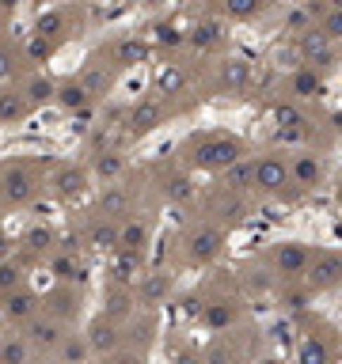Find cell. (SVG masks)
Here are the masks:
<instances>
[{"label": "cell", "mask_w": 342, "mask_h": 364, "mask_svg": "<svg viewBox=\"0 0 342 364\" xmlns=\"http://www.w3.org/2000/svg\"><path fill=\"white\" fill-rule=\"evenodd\" d=\"M236 160H239V141H232V137H209L194 152V163L206 167V171H225Z\"/></svg>", "instance_id": "6da1fadb"}, {"label": "cell", "mask_w": 342, "mask_h": 364, "mask_svg": "<svg viewBox=\"0 0 342 364\" xmlns=\"http://www.w3.org/2000/svg\"><path fill=\"white\" fill-rule=\"evenodd\" d=\"M34 171L31 167H23V163H12V167H4L0 171V198H4L8 205H27L34 198Z\"/></svg>", "instance_id": "7a4b0ae2"}, {"label": "cell", "mask_w": 342, "mask_h": 364, "mask_svg": "<svg viewBox=\"0 0 342 364\" xmlns=\"http://www.w3.org/2000/svg\"><path fill=\"white\" fill-rule=\"evenodd\" d=\"M285 179H289V167H285V160H278V156H263V160H255V186L258 190H282Z\"/></svg>", "instance_id": "3957f363"}, {"label": "cell", "mask_w": 342, "mask_h": 364, "mask_svg": "<svg viewBox=\"0 0 342 364\" xmlns=\"http://www.w3.org/2000/svg\"><path fill=\"white\" fill-rule=\"evenodd\" d=\"M34 307H39L34 292L12 288V292H4V304H0V311H4V319H12V323H27V319H34Z\"/></svg>", "instance_id": "277c9868"}, {"label": "cell", "mask_w": 342, "mask_h": 364, "mask_svg": "<svg viewBox=\"0 0 342 364\" xmlns=\"http://www.w3.org/2000/svg\"><path fill=\"white\" fill-rule=\"evenodd\" d=\"M88 190V171L84 167H61L58 175H53V194L65 201H72V198H80V194Z\"/></svg>", "instance_id": "5b68a950"}, {"label": "cell", "mask_w": 342, "mask_h": 364, "mask_svg": "<svg viewBox=\"0 0 342 364\" xmlns=\"http://www.w3.org/2000/svg\"><path fill=\"white\" fill-rule=\"evenodd\" d=\"M160 121H164V107L156 99H145V102H137L133 114H129V129H133V133H152Z\"/></svg>", "instance_id": "8992f818"}, {"label": "cell", "mask_w": 342, "mask_h": 364, "mask_svg": "<svg viewBox=\"0 0 342 364\" xmlns=\"http://www.w3.org/2000/svg\"><path fill=\"white\" fill-rule=\"evenodd\" d=\"M61 338L65 334H61V326L53 319H42V323L34 319L31 326H27V342H31L34 349H53V345H61Z\"/></svg>", "instance_id": "52a82bcc"}, {"label": "cell", "mask_w": 342, "mask_h": 364, "mask_svg": "<svg viewBox=\"0 0 342 364\" xmlns=\"http://www.w3.org/2000/svg\"><path fill=\"white\" fill-rule=\"evenodd\" d=\"M217 250H221V231L202 228V231H194V236H190V258H194V262H209Z\"/></svg>", "instance_id": "ba28073f"}, {"label": "cell", "mask_w": 342, "mask_h": 364, "mask_svg": "<svg viewBox=\"0 0 342 364\" xmlns=\"http://www.w3.org/2000/svg\"><path fill=\"white\" fill-rule=\"evenodd\" d=\"M27 110H31V99L27 95H20V91H0V126L23 121Z\"/></svg>", "instance_id": "9c48e42d"}, {"label": "cell", "mask_w": 342, "mask_h": 364, "mask_svg": "<svg viewBox=\"0 0 342 364\" xmlns=\"http://www.w3.org/2000/svg\"><path fill=\"white\" fill-rule=\"evenodd\" d=\"M342 277V258L338 255H320L316 262H312V281L316 285H335Z\"/></svg>", "instance_id": "30bf717a"}, {"label": "cell", "mask_w": 342, "mask_h": 364, "mask_svg": "<svg viewBox=\"0 0 342 364\" xmlns=\"http://www.w3.org/2000/svg\"><path fill=\"white\" fill-rule=\"evenodd\" d=\"M88 99H91V95H88V88H84L80 80H69V83H61V88H58V102L69 110V114H72V110H84Z\"/></svg>", "instance_id": "8fae6325"}, {"label": "cell", "mask_w": 342, "mask_h": 364, "mask_svg": "<svg viewBox=\"0 0 342 364\" xmlns=\"http://www.w3.org/2000/svg\"><path fill=\"white\" fill-rule=\"evenodd\" d=\"M289 179L301 182V186H316V182L323 179V167H320L316 156H301V160L289 167Z\"/></svg>", "instance_id": "7c38bea8"}, {"label": "cell", "mask_w": 342, "mask_h": 364, "mask_svg": "<svg viewBox=\"0 0 342 364\" xmlns=\"http://www.w3.org/2000/svg\"><path fill=\"white\" fill-rule=\"evenodd\" d=\"M308 250H301V247H293V243H285V247L278 250V269L282 274H304L308 269Z\"/></svg>", "instance_id": "4fadbf2b"}, {"label": "cell", "mask_w": 342, "mask_h": 364, "mask_svg": "<svg viewBox=\"0 0 342 364\" xmlns=\"http://www.w3.org/2000/svg\"><path fill=\"white\" fill-rule=\"evenodd\" d=\"M114 274H118V281H133V277L141 274V250H133V247H118Z\"/></svg>", "instance_id": "5bb4252c"}, {"label": "cell", "mask_w": 342, "mask_h": 364, "mask_svg": "<svg viewBox=\"0 0 342 364\" xmlns=\"http://www.w3.org/2000/svg\"><path fill=\"white\" fill-rule=\"evenodd\" d=\"M114 58H118V65H141V61H149V42L126 39L114 46Z\"/></svg>", "instance_id": "9a60e30c"}, {"label": "cell", "mask_w": 342, "mask_h": 364, "mask_svg": "<svg viewBox=\"0 0 342 364\" xmlns=\"http://www.w3.org/2000/svg\"><path fill=\"white\" fill-rule=\"evenodd\" d=\"M118 236H122V228H118L114 220L96 224V228L88 231V239H91V247H96V250H110V247H118Z\"/></svg>", "instance_id": "2e32d148"}, {"label": "cell", "mask_w": 342, "mask_h": 364, "mask_svg": "<svg viewBox=\"0 0 342 364\" xmlns=\"http://www.w3.org/2000/svg\"><path fill=\"white\" fill-rule=\"evenodd\" d=\"M27 99H31V107H42V102L58 99V83H53L50 76H31V83H27Z\"/></svg>", "instance_id": "e0dca14e"}, {"label": "cell", "mask_w": 342, "mask_h": 364, "mask_svg": "<svg viewBox=\"0 0 342 364\" xmlns=\"http://www.w3.org/2000/svg\"><path fill=\"white\" fill-rule=\"evenodd\" d=\"M156 88H160L164 95H175V91H183V88H187V72H183V69H175V65H164V69L156 72Z\"/></svg>", "instance_id": "ac0fdd59"}, {"label": "cell", "mask_w": 342, "mask_h": 364, "mask_svg": "<svg viewBox=\"0 0 342 364\" xmlns=\"http://www.w3.org/2000/svg\"><path fill=\"white\" fill-rule=\"evenodd\" d=\"M145 243H149V224H145V220L122 224V236H118V247H133V250H141Z\"/></svg>", "instance_id": "d6986e66"}, {"label": "cell", "mask_w": 342, "mask_h": 364, "mask_svg": "<svg viewBox=\"0 0 342 364\" xmlns=\"http://www.w3.org/2000/svg\"><path fill=\"white\" fill-rule=\"evenodd\" d=\"M225 182L232 186V190H244L247 182H255V163H247V160H236L232 167H225Z\"/></svg>", "instance_id": "ffe728a7"}, {"label": "cell", "mask_w": 342, "mask_h": 364, "mask_svg": "<svg viewBox=\"0 0 342 364\" xmlns=\"http://www.w3.org/2000/svg\"><path fill=\"white\" fill-rule=\"evenodd\" d=\"M122 156H118V152H99V160H96V175H99V179H103V182H114L118 179V175H122Z\"/></svg>", "instance_id": "44dd1931"}, {"label": "cell", "mask_w": 342, "mask_h": 364, "mask_svg": "<svg viewBox=\"0 0 342 364\" xmlns=\"http://www.w3.org/2000/svg\"><path fill=\"white\" fill-rule=\"evenodd\" d=\"M114 326H107V323H96V330H91L88 334V345H91V349H99V353H110V349H114Z\"/></svg>", "instance_id": "7402d4cb"}, {"label": "cell", "mask_w": 342, "mask_h": 364, "mask_svg": "<svg viewBox=\"0 0 342 364\" xmlns=\"http://www.w3.org/2000/svg\"><path fill=\"white\" fill-rule=\"evenodd\" d=\"M20 285H23L20 266H12V262H0V292H12V288H20Z\"/></svg>", "instance_id": "603a6c76"}, {"label": "cell", "mask_w": 342, "mask_h": 364, "mask_svg": "<svg viewBox=\"0 0 342 364\" xmlns=\"http://www.w3.org/2000/svg\"><path fill=\"white\" fill-rule=\"evenodd\" d=\"M327 39L331 34L327 31H320V34H304V53H308V58H327Z\"/></svg>", "instance_id": "cb8c5ba5"}, {"label": "cell", "mask_w": 342, "mask_h": 364, "mask_svg": "<svg viewBox=\"0 0 342 364\" xmlns=\"http://www.w3.org/2000/svg\"><path fill=\"white\" fill-rule=\"evenodd\" d=\"M61 23H65V15H61V12H46V15H39V23H34V31L50 39V34H58V31H61Z\"/></svg>", "instance_id": "d4e9b609"}, {"label": "cell", "mask_w": 342, "mask_h": 364, "mask_svg": "<svg viewBox=\"0 0 342 364\" xmlns=\"http://www.w3.org/2000/svg\"><path fill=\"white\" fill-rule=\"evenodd\" d=\"M258 0H225V12L232 15V20H247V15H255Z\"/></svg>", "instance_id": "484cf974"}, {"label": "cell", "mask_w": 342, "mask_h": 364, "mask_svg": "<svg viewBox=\"0 0 342 364\" xmlns=\"http://www.w3.org/2000/svg\"><path fill=\"white\" fill-rule=\"evenodd\" d=\"M23 243H27L31 250H46V247L53 243V231H50V228H31V231L23 236Z\"/></svg>", "instance_id": "4316f807"}, {"label": "cell", "mask_w": 342, "mask_h": 364, "mask_svg": "<svg viewBox=\"0 0 342 364\" xmlns=\"http://www.w3.org/2000/svg\"><path fill=\"white\" fill-rule=\"evenodd\" d=\"M103 213H110V217H118V213H126V190H107L103 194Z\"/></svg>", "instance_id": "83f0119b"}, {"label": "cell", "mask_w": 342, "mask_h": 364, "mask_svg": "<svg viewBox=\"0 0 342 364\" xmlns=\"http://www.w3.org/2000/svg\"><path fill=\"white\" fill-rule=\"evenodd\" d=\"M293 88H297L301 95H320V88H323V83H320V76H316V72H297Z\"/></svg>", "instance_id": "f1b7e54d"}, {"label": "cell", "mask_w": 342, "mask_h": 364, "mask_svg": "<svg viewBox=\"0 0 342 364\" xmlns=\"http://www.w3.org/2000/svg\"><path fill=\"white\" fill-rule=\"evenodd\" d=\"M80 83L88 88V95H99V91L107 88V72L103 69H88L84 76H80Z\"/></svg>", "instance_id": "f546056e"}, {"label": "cell", "mask_w": 342, "mask_h": 364, "mask_svg": "<svg viewBox=\"0 0 342 364\" xmlns=\"http://www.w3.org/2000/svg\"><path fill=\"white\" fill-rule=\"evenodd\" d=\"M27 353H31V342H27V334H23L20 342H8L4 349H0V357H4V360H23Z\"/></svg>", "instance_id": "4dcf8cb0"}, {"label": "cell", "mask_w": 342, "mask_h": 364, "mask_svg": "<svg viewBox=\"0 0 342 364\" xmlns=\"http://www.w3.org/2000/svg\"><path fill=\"white\" fill-rule=\"evenodd\" d=\"M206 323L209 326H228V323H232V307H228V304H213L206 311Z\"/></svg>", "instance_id": "1f68e13d"}, {"label": "cell", "mask_w": 342, "mask_h": 364, "mask_svg": "<svg viewBox=\"0 0 342 364\" xmlns=\"http://www.w3.org/2000/svg\"><path fill=\"white\" fill-rule=\"evenodd\" d=\"M168 194H171L175 201H187L190 194H194V186H190V182H187V179H183V175H179V179H171V182H168Z\"/></svg>", "instance_id": "d6a6232c"}, {"label": "cell", "mask_w": 342, "mask_h": 364, "mask_svg": "<svg viewBox=\"0 0 342 364\" xmlns=\"http://www.w3.org/2000/svg\"><path fill=\"white\" fill-rule=\"evenodd\" d=\"M225 80H228V83H244V80H247V65H244V61H228V65H225Z\"/></svg>", "instance_id": "836d02e7"}, {"label": "cell", "mask_w": 342, "mask_h": 364, "mask_svg": "<svg viewBox=\"0 0 342 364\" xmlns=\"http://www.w3.org/2000/svg\"><path fill=\"white\" fill-rule=\"evenodd\" d=\"M27 53H31V58H50V53H53V42H46V34H39V39L27 46Z\"/></svg>", "instance_id": "e575fe53"}, {"label": "cell", "mask_w": 342, "mask_h": 364, "mask_svg": "<svg viewBox=\"0 0 342 364\" xmlns=\"http://www.w3.org/2000/svg\"><path fill=\"white\" fill-rule=\"evenodd\" d=\"M61 353H65V357H88L91 345H84V342H65V345H61Z\"/></svg>", "instance_id": "d590c367"}, {"label": "cell", "mask_w": 342, "mask_h": 364, "mask_svg": "<svg viewBox=\"0 0 342 364\" xmlns=\"http://www.w3.org/2000/svg\"><path fill=\"white\" fill-rule=\"evenodd\" d=\"M213 39H217L213 23H202V27H198V34H194V42H198V46H209V42H213Z\"/></svg>", "instance_id": "8d00e7d4"}, {"label": "cell", "mask_w": 342, "mask_h": 364, "mask_svg": "<svg viewBox=\"0 0 342 364\" xmlns=\"http://www.w3.org/2000/svg\"><path fill=\"white\" fill-rule=\"evenodd\" d=\"M301 357H304V360H323V357H327V349H323V345H316V342H308V345L301 349Z\"/></svg>", "instance_id": "74e56055"}, {"label": "cell", "mask_w": 342, "mask_h": 364, "mask_svg": "<svg viewBox=\"0 0 342 364\" xmlns=\"http://www.w3.org/2000/svg\"><path fill=\"white\" fill-rule=\"evenodd\" d=\"M323 31L331 34V39H342V12H335L327 23H323Z\"/></svg>", "instance_id": "f35d334b"}, {"label": "cell", "mask_w": 342, "mask_h": 364, "mask_svg": "<svg viewBox=\"0 0 342 364\" xmlns=\"http://www.w3.org/2000/svg\"><path fill=\"white\" fill-rule=\"evenodd\" d=\"M12 69H15L12 53H8V50H0V80H8V76H12Z\"/></svg>", "instance_id": "ab89813d"}, {"label": "cell", "mask_w": 342, "mask_h": 364, "mask_svg": "<svg viewBox=\"0 0 342 364\" xmlns=\"http://www.w3.org/2000/svg\"><path fill=\"white\" fill-rule=\"evenodd\" d=\"M278 121H282V126H301V114L293 107H282L278 110Z\"/></svg>", "instance_id": "60d3db41"}, {"label": "cell", "mask_w": 342, "mask_h": 364, "mask_svg": "<svg viewBox=\"0 0 342 364\" xmlns=\"http://www.w3.org/2000/svg\"><path fill=\"white\" fill-rule=\"evenodd\" d=\"M160 42H168V46H175L179 42V34H175V27H160V34H156Z\"/></svg>", "instance_id": "b9f144b4"}, {"label": "cell", "mask_w": 342, "mask_h": 364, "mask_svg": "<svg viewBox=\"0 0 342 364\" xmlns=\"http://www.w3.org/2000/svg\"><path fill=\"white\" fill-rule=\"evenodd\" d=\"M0 4H4V8H12V4H20V0H0Z\"/></svg>", "instance_id": "7bdbcfd3"}]
</instances>
